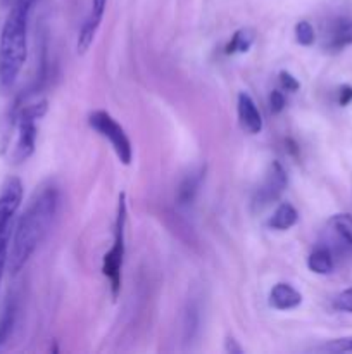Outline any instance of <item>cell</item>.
I'll return each mask as SVG.
<instances>
[{"label": "cell", "mask_w": 352, "mask_h": 354, "mask_svg": "<svg viewBox=\"0 0 352 354\" xmlns=\"http://www.w3.org/2000/svg\"><path fill=\"white\" fill-rule=\"evenodd\" d=\"M352 102V86L351 85H342L338 90V104L342 107L349 106Z\"/></svg>", "instance_id": "cb8c5ba5"}, {"label": "cell", "mask_w": 352, "mask_h": 354, "mask_svg": "<svg viewBox=\"0 0 352 354\" xmlns=\"http://www.w3.org/2000/svg\"><path fill=\"white\" fill-rule=\"evenodd\" d=\"M100 21H102V17L95 16V14L90 12L88 19L83 23L81 30H79V35H78V45H76L79 54H85V52L92 47L93 38H95L97 30H99V26H100Z\"/></svg>", "instance_id": "5bb4252c"}, {"label": "cell", "mask_w": 352, "mask_h": 354, "mask_svg": "<svg viewBox=\"0 0 352 354\" xmlns=\"http://www.w3.org/2000/svg\"><path fill=\"white\" fill-rule=\"evenodd\" d=\"M124 227H126V201L124 196L119 197L116 218V232H114V244L110 251L104 256L102 272L110 283L113 297H117L121 290V270L124 259Z\"/></svg>", "instance_id": "277c9868"}, {"label": "cell", "mask_w": 352, "mask_h": 354, "mask_svg": "<svg viewBox=\"0 0 352 354\" xmlns=\"http://www.w3.org/2000/svg\"><path fill=\"white\" fill-rule=\"evenodd\" d=\"M286 173L283 169V166L280 162H273L269 166L268 173H266L264 180L259 185L257 192H255L254 197V206L262 209V207L269 206L271 203H275L280 196L283 194V190L286 189Z\"/></svg>", "instance_id": "8992f818"}, {"label": "cell", "mask_w": 352, "mask_h": 354, "mask_svg": "<svg viewBox=\"0 0 352 354\" xmlns=\"http://www.w3.org/2000/svg\"><path fill=\"white\" fill-rule=\"evenodd\" d=\"M280 83H282V88L286 90V92H297L300 88V83L289 71L280 73Z\"/></svg>", "instance_id": "603a6c76"}, {"label": "cell", "mask_w": 352, "mask_h": 354, "mask_svg": "<svg viewBox=\"0 0 352 354\" xmlns=\"http://www.w3.org/2000/svg\"><path fill=\"white\" fill-rule=\"evenodd\" d=\"M14 324H16V306L12 303H7L6 310L2 311V317H0V348L12 334Z\"/></svg>", "instance_id": "e0dca14e"}, {"label": "cell", "mask_w": 352, "mask_h": 354, "mask_svg": "<svg viewBox=\"0 0 352 354\" xmlns=\"http://www.w3.org/2000/svg\"><path fill=\"white\" fill-rule=\"evenodd\" d=\"M107 0H92V14L95 16H104V10H106Z\"/></svg>", "instance_id": "d4e9b609"}, {"label": "cell", "mask_w": 352, "mask_h": 354, "mask_svg": "<svg viewBox=\"0 0 352 354\" xmlns=\"http://www.w3.org/2000/svg\"><path fill=\"white\" fill-rule=\"evenodd\" d=\"M204 173H206L204 171V168H199L197 171H192L185 180H183L182 185H179L178 189V196H176L178 204H182V206H188V204L193 203L195 196L199 194L200 185H202Z\"/></svg>", "instance_id": "8fae6325"}, {"label": "cell", "mask_w": 352, "mask_h": 354, "mask_svg": "<svg viewBox=\"0 0 352 354\" xmlns=\"http://www.w3.org/2000/svg\"><path fill=\"white\" fill-rule=\"evenodd\" d=\"M295 40L297 44L304 45V47H309L316 40V33H314V28L309 21H299L295 24Z\"/></svg>", "instance_id": "ac0fdd59"}, {"label": "cell", "mask_w": 352, "mask_h": 354, "mask_svg": "<svg viewBox=\"0 0 352 354\" xmlns=\"http://www.w3.org/2000/svg\"><path fill=\"white\" fill-rule=\"evenodd\" d=\"M297 221H299V213H297L295 207L289 203H282L275 209L273 216L269 218L268 225L273 230L285 232L289 230V228H292Z\"/></svg>", "instance_id": "7c38bea8"}, {"label": "cell", "mask_w": 352, "mask_h": 354, "mask_svg": "<svg viewBox=\"0 0 352 354\" xmlns=\"http://www.w3.org/2000/svg\"><path fill=\"white\" fill-rule=\"evenodd\" d=\"M21 203H23V183L17 176H10L6 180L0 192V230L9 227Z\"/></svg>", "instance_id": "52a82bcc"}, {"label": "cell", "mask_w": 352, "mask_h": 354, "mask_svg": "<svg viewBox=\"0 0 352 354\" xmlns=\"http://www.w3.org/2000/svg\"><path fill=\"white\" fill-rule=\"evenodd\" d=\"M47 113V102L40 100L35 104L19 106V109L14 113V123L17 127V140L14 145L12 161L23 162L35 152L37 144V120H40Z\"/></svg>", "instance_id": "3957f363"}, {"label": "cell", "mask_w": 352, "mask_h": 354, "mask_svg": "<svg viewBox=\"0 0 352 354\" xmlns=\"http://www.w3.org/2000/svg\"><path fill=\"white\" fill-rule=\"evenodd\" d=\"M324 351L331 353H352V337H340L324 344Z\"/></svg>", "instance_id": "44dd1931"}, {"label": "cell", "mask_w": 352, "mask_h": 354, "mask_svg": "<svg viewBox=\"0 0 352 354\" xmlns=\"http://www.w3.org/2000/svg\"><path fill=\"white\" fill-rule=\"evenodd\" d=\"M10 2H12V0H0V6L7 7V6H10Z\"/></svg>", "instance_id": "4316f807"}, {"label": "cell", "mask_w": 352, "mask_h": 354, "mask_svg": "<svg viewBox=\"0 0 352 354\" xmlns=\"http://www.w3.org/2000/svg\"><path fill=\"white\" fill-rule=\"evenodd\" d=\"M302 296L297 289H293L289 283H276L269 292V304L278 311H289L300 306Z\"/></svg>", "instance_id": "30bf717a"}, {"label": "cell", "mask_w": 352, "mask_h": 354, "mask_svg": "<svg viewBox=\"0 0 352 354\" xmlns=\"http://www.w3.org/2000/svg\"><path fill=\"white\" fill-rule=\"evenodd\" d=\"M238 120H240L242 128L248 133L255 135L262 130V118L259 113L257 106H255L254 99L248 93L240 92L238 95Z\"/></svg>", "instance_id": "9c48e42d"}, {"label": "cell", "mask_w": 352, "mask_h": 354, "mask_svg": "<svg viewBox=\"0 0 352 354\" xmlns=\"http://www.w3.org/2000/svg\"><path fill=\"white\" fill-rule=\"evenodd\" d=\"M57 189L47 187L31 201L28 209L19 218L9 251V270L12 275H17L24 268V265L30 261L38 245L47 237L48 228H50L55 213H57Z\"/></svg>", "instance_id": "6da1fadb"}, {"label": "cell", "mask_w": 352, "mask_h": 354, "mask_svg": "<svg viewBox=\"0 0 352 354\" xmlns=\"http://www.w3.org/2000/svg\"><path fill=\"white\" fill-rule=\"evenodd\" d=\"M285 95L280 90H273L271 95H269V109L273 114H278L285 109Z\"/></svg>", "instance_id": "7402d4cb"}, {"label": "cell", "mask_w": 352, "mask_h": 354, "mask_svg": "<svg viewBox=\"0 0 352 354\" xmlns=\"http://www.w3.org/2000/svg\"><path fill=\"white\" fill-rule=\"evenodd\" d=\"M88 124L100 137L109 142L117 159L123 165H130L131 158H133V147H131L130 138H128L124 128L107 111H93L88 116Z\"/></svg>", "instance_id": "5b68a950"}, {"label": "cell", "mask_w": 352, "mask_h": 354, "mask_svg": "<svg viewBox=\"0 0 352 354\" xmlns=\"http://www.w3.org/2000/svg\"><path fill=\"white\" fill-rule=\"evenodd\" d=\"M349 45H352V17H335L328 23L323 48L326 52H331V54H337V52H342Z\"/></svg>", "instance_id": "ba28073f"}, {"label": "cell", "mask_w": 352, "mask_h": 354, "mask_svg": "<svg viewBox=\"0 0 352 354\" xmlns=\"http://www.w3.org/2000/svg\"><path fill=\"white\" fill-rule=\"evenodd\" d=\"M254 44V31L248 28H242L231 37V40L226 45V54H245Z\"/></svg>", "instance_id": "9a60e30c"}, {"label": "cell", "mask_w": 352, "mask_h": 354, "mask_svg": "<svg viewBox=\"0 0 352 354\" xmlns=\"http://www.w3.org/2000/svg\"><path fill=\"white\" fill-rule=\"evenodd\" d=\"M333 308L337 311H344V313H352V287L345 289L338 294L333 299Z\"/></svg>", "instance_id": "ffe728a7"}, {"label": "cell", "mask_w": 352, "mask_h": 354, "mask_svg": "<svg viewBox=\"0 0 352 354\" xmlns=\"http://www.w3.org/2000/svg\"><path fill=\"white\" fill-rule=\"evenodd\" d=\"M330 227L344 241V244L352 249V214H335V216L330 218Z\"/></svg>", "instance_id": "2e32d148"}, {"label": "cell", "mask_w": 352, "mask_h": 354, "mask_svg": "<svg viewBox=\"0 0 352 354\" xmlns=\"http://www.w3.org/2000/svg\"><path fill=\"white\" fill-rule=\"evenodd\" d=\"M37 0H12L0 33V83L14 85L28 57V21Z\"/></svg>", "instance_id": "7a4b0ae2"}, {"label": "cell", "mask_w": 352, "mask_h": 354, "mask_svg": "<svg viewBox=\"0 0 352 354\" xmlns=\"http://www.w3.org/2000/svg\"><path fill=\"white\" fill-rule=\"evenodd\" d=\"M307 266L316 275H328L333 272V256H331L330 249L326 248H316L307 258Z\"/></svg>", "instance_id": "4fadbf2b"}, {"label": "cell", "mask_w": 352, "mask_h": 354, "mask_svg": "<svg viewBox=\"0 0 352 354\" xmlns=\"http://www.w3.org/2000/svg\"><path fill=\"white\" fill-rule=\"evenodd\" d=\"M10 225L0 230V283H2L3 270H6L7 261H9V237H10Z\"/></svg>", "instance_id": "d6986e66"}, {"label": "cell", "mask_w": 352, "mask_h": 354, "mask_svg": "<svg viewBox=\"0 0 352 354\" xmlns=\"http://www.w3.org/2000/svg\"><path fill=\"white\" fill-rule=\"evenodd\" d=\"M224 349H226V353H231V354H242V353H244V349H242L240 346L237 344V341H235L233 337L226 339V346H224Z\"/></svg>", "instance_id": "484cf974"}]
</instances>
